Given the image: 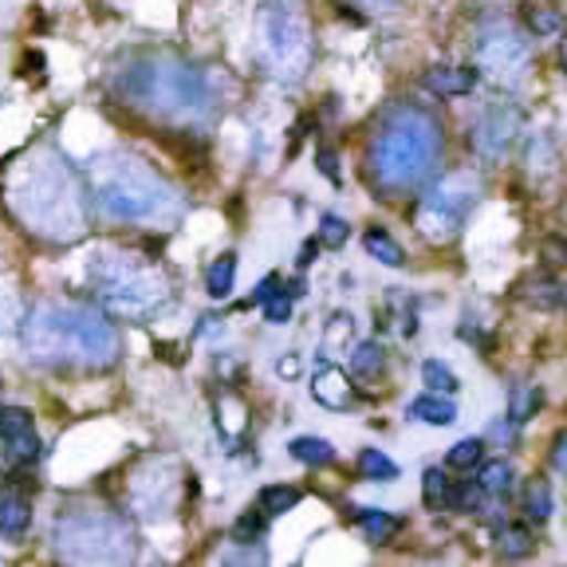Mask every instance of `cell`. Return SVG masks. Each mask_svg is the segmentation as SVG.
I'll list each match as a JSON object with an SVG mask.
<instances>
[{
    "label": "cell",
    "instance_id": "cell-1",
    "mask_svg": "<svg viewBox=\"0 0 567 567\" xmlns=\"http://www.w3.org/2000/svg\"><path fill=\"white\" fill-rule=\"evenodd\" d=\"M441 150H445L441 118L418 103H395L370 130L367 154H363L367 186L390 201L406 198L430 181Z\"/></svg>",
    "mask_w": 567,
    "mask_h": 567
},
{
    "label": "cell",
    "instance_id": "cell-2",
    "mask_svg": "<svg viewBox=\"0 0 567 567\" xmlns=\"http://www.w3.org/2000/svg\"><path fill=\"white\" fill-rule=\"evenodd\" d=\"M24 351L52 370H107L123 355V335L95 307H36L24 324Z\"/></svg>",
    "mask_w": 567,
    "mask_h": 567
},
{
    "label": "cell",
    "instance_id": "cell-3",
    "mask_svg": "<svg viewBox=\"0 0 567 567\" xmlns=\"http://www.w3.org/2000/svg\"><path fill=\"white\" fill-rule=\"evenodd\" d=\"M9 206L32 233L48 241H75L87 229V189L52 150L32 154L9 178Z\"/></svg>",
    "mask_w": 567,
    "mask_h": 567
},
{
    "label": "cell",
    "instance_id": "cell-4",
    "mask_svg": "<svg viewBox=\"0 0 567 567\" xmlns=\"http://www.w3.org/2000/svg\"><path fill=\"white\" fill-rule=\"evenodd\" d=\"M115 91L126 107L143 111L158 123L198 126L213 115V87H209L206 72H198L186 60H174V55L135 60L126 72H118Z\"/></svg>",
    "mask_w": 567,
    "mask_h": 567
},
{
    "label": "cell",
    "instance_id": "cell-5",
    "mask_svg": "<svg viewBox=\"0 0 567 567\" xmlns=\"http://www.w3.org/2000/svg\"><path fill=\"white\" fill-rule=\"evenodd\" d=\"M87 198L95 201L107 221L118 225H146V221H170L178 213V193L135 154L111 150L87 166Z\"/></svg>",
    "mask_w": 567,
    "mask_h": 567
},
{
    "label": "cell",
    "instance_id": "cell-6",
    "mask_svg": "<svg viewBox=\"0 0 567 567\" xmlns=\"http://www.w3.org/2000/svg\"><path fill=\"white\" fill-rule=\"evenodd\" d=\"M91 280L103 307L118 319H150L170 304V276L158 264L138 261L130 252H99L91 256Z\"/></svg>",
    "mask_w": 567,
    "mask_h": 567
},
{
    "label": "cell",
    "instance_id": "cell-7",
    "mask_svg": "<svg viewBox=\"0 0 567 567\" xmlns=\"http://www.w3.org/2000/svg\"><path fill=\"white\" fill-rule=\"evenodd\" d=\"M256 60L280 83H296L315 60V40L296 0H264L256 9Z\"/></svg>",
    "mask_w": 567,
    "mask_h": 567
},
{
    "label": "cell",
    "instance_id": "cell-8",
    "mask_svg": "<svg viewBox=\"0 0 567 567\" xmlns=\"http://www.w3.org/2000/svg\"><path fill=\"white\" fill-rule=\"evenodd\" d=\"M481 193H485V181L473 170L445 174V178H441L438 186H430V193L418 201V213H414L418 233L430 244L458 241L469 213H473V206L481 201Z\"/></svg>",
    "mask_w": 567,
    "mask_h": 567
},
{
    "label": "cell",
    "instance_id": "cell-9",
    "mask_svg": "<svg viewBox=\"0 0 567 567\" xmlns=\"http://www.w3.org/2000/svg\"><path fill=\"white\" fill-rule=\"evenodd\" d=\"M55 532H60L63 556L83 559V564H123L135 556V532L111 513L83 508V513L60 516Z\"/></svg>",
    "mask_w": 567,
    "mask_h": 567
},
{
    "label": "cell",
    "instance_id": "cell-10",
    "mask_svg": "<svg viewBox=\"0 0 567 567\" xmlns=\"http://www.w3.org/2000/svg\"><path fill=\"white\" fill-rule=\"evenodd\" d=\"M473 63H477V72H485L493 83L516 87V83H524V75H528V67H532V44L516 32V24L493 20V24L481 28L477 48H473Z\"/></svg>",
    "mask_w": 567,
    "mask_h": 567
},
{
    "label": "cell",
    "instance_id": "cell-11",
    "mask_svg": "<svg viewBox=\"0 0 567 567\" xmlns=\"http://www.w3.org/2000/svg\"><path fill=\"white\" fill-rule=\"evenodd\" d=\"M516 135H521V111L513 103H489L477 115V123H473L469 146H473L481 162H501L504 154L513 150Z\"/></svg>",
    "mask_w": 567,
    "mask_h": 567
},
{
    "label": "cell",
    "instance_id": "cell-12",
    "mask_svg": "<svg viewBox=\"0 0 567 567\" xmlns=\"http://www.w3.org/2000/svg\"><path fill=\"white\" fill-rule=\"evenodd\" d=\"M312 398L319 406H327V410H347V406L355 402V390H351V378H347V370L324 363V367L315 370V378H312Z\"/></svg>",
    "mask_w": 567,
    "mask_h": 567
},
{
    "label": "cell",
    "instance_id": "cell-13",
    "mask_svg": "<svg viewBox=\"0 0 567 567\" xmlns=\"http://www.w3.org/2000/svg\"><path fill=\"white\" fill-rule=\"evenodd\" d=\"M422 83H426V91H433L441 99H461V95H473L477 72H473V67H430Z\"/></svg>",
    "mask_w": 567,
    "mask_h": 567
},
{
    "label": "cell",
    "instance_id": "cell-14",
    "mask_svg": "<svg viewBox=\"0 0 567 567\" xmlns=\"http://www.w3.org/2000/svg\"><path fill=\"white\" fill-rule=\"evenodd\" d=\"M406 414L418 418V422H426V426H453L458 422V406H453L450 398H441L438 390H430V395L414 398Z\"/></svg>",
    "mask_w": 567,
    "mask_h": 567
},
{
    "label": "cell",
    "instance_id": "cell-15",
    "mask_svg": "<svg viewBox=\"0 0 567 567\" xmlns=\"http://www.w3.org/2000/svg\"><path fill=\"white\" fill-rule=\"evenodd\" d=\"M359 528H363V536H367L370 544H390L402 532V516H395V513H378V508H359Z\"/></svg>",
    "mask_w": 567,
    "mask_h": 567
},
{
    "label": "cell",
    "instance_id": "cell-16",
    "mask_svg": "<svg viewBox=\"0 0 567 567\" xmlns=\"http://www.w3.org/2000/svg\"><path fill=\"white\" fill-rule=\"evenodd\" d=\"M28 524H32V501L24 493L0 496V532L4 536H20Z\"/></svg>",
    "mask_w": 567,
    "mask_h": 567
},
{
    "label": "cell",
    "instance_id": "cell-17",
    "mask_svg": "<svg viewBox=\"0 0 567 567\" xmlns=\"http://www.w3.org/2000/svg\"><path fill=\"white\" fill-rule=\"evenodd\" d=\"M233 280H237V256H233V252H225L221 261L209 264V272H206V292L213 300H229V296H233Z\"/></svg>",
    "mask_w": 567,
    "mask_h": 567
},
{
    "label": "cell",
    "instance_id": "cell-18",
    "mask_svg": "<svg viewBox=\"0 0 567 567\" xmlns=\"http://www.w3.org/2000/svg\"><path fill=\"white\" fill-rule=\"evenodd\" d=\"M532 548H536V540H532V532L524 528V524H504V528L496 532V552H501L504 559H524V556H532Z\"/></svg>",
    "mask_w": 567,
    "mask_h": 567
},
{
    "label": "cell",
    "instance_id": "cell-19",
    "mask_svg": "<svg viewBox=\"0 0 567 567\" xmlns=\"http://www.w3.org/2000/svg\"><path fill=\"white\" fill-rule=\"evenodd\" d=\"M300 504V489L292 485H264L261 496H256V508L264 516H280V513H292Z\"/></svg>",
    "mask_w": 567,
    "mask_h": 567
},
{
    "label": "cell",
    "instance_id": "cell-20",
    "mask_svg": "<svg viewBox=\"0 0 567 567\" xmlns=\"http://www.w3.org/2000/svg\"><path fill=\"white\" fill-rule=\"evenodd\" d=\"M363 244H367V252H370V256H375V261L390 264V269H398V264H406L402 244H398L395 237L387 233V229H370V233L363 237Z\"/></svg>",
    "mask_w": 567,
    "mask_h": 567
},
{
    "label": "cell",
    "instance_id": "cell-21",
    "mask_svg": "<svg viewBox=\"0 0 567 567\" xmlns=\"http://www.w3.org/2000/svg\"><path fill=\"white\" fill-rule=\"evenodd\" d=\"M288 453L300 461V465H327V461L335 458V445H332V441L312 438V433H307V438H296V441H292Z\"/></svg>",
    "mask_w": 567,
    "mask_h": 567
},
{
    "label": "cell",
    "instance_id": "cell-22",
    "mask_svg": "<svg viewBox=\"0 0 567 567\" xmlns=\"http://www.w3.org/2000/svg\"><path fill=\"white\" fill-rule=\"evenodd\" d=\"M477 485L485 489V496H508V489H513V465L508 461H485L477 473Z\"/></svg>",
    "mask_w": 567,
    "mask_h": 567
},
{
    "label": "cell",
    "instance_id": "cell-23",
    "mask_svg": "<svg viewBox=\"0 0 567 567\" xmlns=\"http://www.w3.org/2000/svg\"><path fill=\"white\" fill-rule=\"evenodd\" d=\"M450 493H453V481L441 473V469H426L422 473V501L426 508H450Z\"/></svg>",
    "mask_w": 567,
    "mask_h": 567
},
{
    "label": "cell",
    "instance_id": "cell-24",
    "mask_svg": "<svg viewBox=\"0 0 567 567\" xmlns=\"http://www.w3.org/2000/svg\"><path fill=\"white\" fill-rule=\"evenodd\" d=\"M544 395L536 387H528V382H521V387H513V395H508V418H513L516 426L528 422L536 410H540Z\"/></svg>",
    "mask_w": 567,
    "mask_h": 567
},
{
    "label": "cell",
    "instance_id": "cell-25",
    "mask_svg": "<svg viewBox=\"0 0 567 567\" xmlns=\"http://www.w3.org/2000/svg\"><path fill=\"white\" fill-rule=\"evenodd\" d=\"M382 363H387V351H382V343H378V339L359 343V347H355V355H351V370L359 378H375L378 370H382Z\"/></svg>",
    "mask_w": 567,
    "mask_h": 567
},
{
    "label": "cell",
    "instance_id": "cell-26",
    "mask_svg": "<svg viewBox=\"0 0 567 567\" xmlns=\"http://www.w3.org/2000/svg\"><path fill=\"white\" fill-rule=\"evenodd\" d=\"M552 485L544 477H536V481H528V489H524V508H528V516L532 521H548L552 516Z\"/></svg>",
    "mask_w": 567,
    "mask_h": 567
},
{
    "label": "cell",
    "instance_id": "cell-27",
    "mask_svg": "<svg viewBox=\"0 0 567 567\" xmlns=\"http://www.w3.org/2000/svg\"><path fill=\"white\" fill-rule=\"evenodd\" d=\"M359 473L367 481H395L398 477V465L382 450H363L359 453Z\"/></svg>",
    "mask_w": 567,
    "mask_h": 567
},
{
    "label": "cell",
    "instance_id": "cell-28",
    "mask_svg": "<svg viewBox=\"0 0 567 567\" xmlns=\"http://www.w3.org/2000/svg\"><path fill=\"white\" fill-rule=\"evenodd\" d=\"M481 458H485V438H465V441H458L450 453H445V465L465 473V469L481 465Z\"/></svg>",
    "mask_w": 567,
    "mask_h": 567
},
{
    "label": "cell",
    "instance_id": "cell-29",
    "mask_svg": "<svg viewBox=\"0 0 567 567\" xmlns=\"http://www.w3.org/2000/svg\"><path fill=\"white\" fill-rule=\"evenodd\" d=\"M524 300L532 307H540V312H552V307H559V284H552V280H528L524 284Z\"/></svg>",
    "mask_w": 567,
    "mask_h": 567
},
{
    "label": "cell",
    "instance_id": "cell-30",
    "mask_svg": "<svg viewBox=\"0 0 567 567\" xmlns=\"http://www.w3.org/2000/svg\"><path fill=\"white\" fill-rule=\"evenodd\" d=\"M32 430V414L24 406H0V438H20V433Z\"/></svg>",
    "mask_w": 567,
    "mask_h": 567
},
{
    "label": "cell",
    "instance_id": "cell-31",
    "mask_svg": "<svg viewBox=\"0 0 567 567\" xmlns=\"http://www.w3.org/2000/svg\"><path fill=\"white\" fill-rule=\"evenodd\" d=\"M422 382L430 390H438V395H453V390H458V375H453V370L445 367V363H438V359H430L422 367Z\"/></svg>",
    "mask_w": 567,
    "mask_h": 567
},
{
    "label": "cell",
    "instance_id": "cell-32",
    "mask_svg": "<svg viewBox=\"0 0 567 567\" xmlns=\"http://www.w3.org/2000/svg\"><path fill=\"white\" fill-rule=\"evenodd\" d=\"M217 430H225L229 438H237V433L244 430V406L237 402L233 395H225L221 406H217Z\"/></svg>",
    "mask_w": 567,
    "mask_h": 567
},
{
    "label": "cell",
    "instance_id": "cell-33",
    "mask_svg": "<svg viewBox=\"0 0 567 567\" xmlns=\"http://www.w3.org/2000/svg\"><path fill=\"white\" fill-rule=\"evenodd\" d=\"M347 237H351V225H347L343 217L327 213L324 221H319V244H324V249H343Z\"/></svg>",
    "mask_w": 567,
    "mask_h": 567
},
{
    "label": "cell",
    "instance_id": "cell-34",
    "mask_svg": "<svg viewBox=\"0 0 567 567\" xmlns=\"http://www.w3.org/2000/svg\"><path fill=\"white\" fill-rule=\"evenodd\" d=\"M4 445H9L12 461H20V465H32V461L40 458V438H36V430L20 433V438H9Z\"/></svg>",
    "mask_w": 567,
    "mask_h": 567
},
{
    "label": "cell",
    "instance_id": "cell-35",
    "mask_svg": "<svg viewBox=\"0 0 567 567\" xmlns=\"http://www.w3.org/2000/svg\"><path fill=\"white\" fill-rule=\"evenodd\" d=\"M264 319L276 327H284L292 319V296L288 292H272L269 300H264Z\"/></svg>",
    "mask_w": 567,
    "mask_h": 567
},
{
    "label": "cell",
    "instance_id": "cell-36",
    "mask_svg": "<svg viewBox=\"0 0 567 567\" xmlns=\"http://www.w3.org/2000/svg\"><path fill=\"white\" fill-rule=\"evenodd\" d=\"M264 536V513H244L241 521L233 524V540L237 544H252Z\"/></svg>",
    "mask_w": 567,
    "mask_h": 567
},
{
    "label": "cell",
    "instance_id": "cell-37",
    "mask_svg": "<svg viewBox=\"0 0 567 567\" xmlns=\"http://www.w3.org/2000/svg\"><path fill=\"white\" fill-rule=\"evenodd\" d=\"M351 332H355V319H351V315H347V312H335L332 324H327L324 343H327V347H339V343L351 339Z\"/></svg>",
    "mask_w": 567,
    "mask_h": 567
},
{
    "label": "cell",
    "instance_id": "cell-38",
    "mask_svg": "<svg viewBox=\"0 0 567 567\" xmlns=\"http://www.w3.org/2000/svg\"><path fill=\"white\" fill-rule=\"evenodd\" d=\"M528 24H532V32H536V36H552V32H559V28H564V20H559V12H552V9H532Z\"/></svg>",
    "mask_w": 567,
    "mask_h": 567
},
{
    "label": "cell",
    "instance_id": "cell-39",
    "mask_svg": "<svg viewBox=\"0 0 567 567\" xmlns=\"http://www.w3.org/2000/svg\"><path fill=\"white\" fill-rule=\"evenodd\" d=\"M540 256H544V264H548V269H564V264H567V237H544Z\"/></svg>",
    "mask_w": 567,
    "mask_h": 567
},
{
    "label": "cell",
    "instance_id": "cell-40",
    "mask_svg": "<svg viewBox=\"0 0 567 567\" xmlns=\"http://www.w3.org/2000/svg\"><path fill=\"white\" fill-rule=\"evenodd\" d=\"M315 166H319V174H324L327 181H335V186H339V154L319 150V154H315Z\"/></svg>",
    "mask_w": 567,
    "mask_h": 567
},
{
    "label": "cell",
    "instance_id": "cell-41",
    "mask_svg": "<svg viewBox=\"0 0 567 567\" xmlns=\"http://www.w3.org/2000/svg\"><path fill=\"white\" fill-rule=\"evenodd\" d=\"M552 465L567 477V430L556 433V441H552Z\"/></svg>",
    "mask_w": 567,
    "mask_h": 567
},
{
    "label": "cell",
    "instance_id": "cell-42",
    "mask_svg": "<svg viewBox=\"0 0 567 567\" xmlns=\"http://www.w3.org/2000/svg\"><path fill=\"white\" fill-rule=\"evenodd\" d=\"M276 375L280 378H296L300 375V355H284V359H276Z\"/></svg>",
    "mask_w": 567,
    "mask_h": 567
},
{
    "label": "cell",
    "instance_id": "cell-43",
    "mask_svg": "<svg viewBox=\"0 0 567 567\" xmlns=\"http://www.w3.org/2000/svg\"><path fill=\"white\" fill-rule=\"evenodd\" d=\"M363 9H370V12H395L402 0H359Z\"/></svg>",
    "mask_w": 567,
    "mask_h": 567
},
{
    "label": "cell",
    "instance_id": "cell-44",
    "mask_svg": "<svg viewBox=\"0 0 567 567\" xmlns=\"http://www.w3.org/2000/svg\"><path fill=\"white\" fill-rule=\"evenodd\" d=\"M272 292H276V276H269V280H264V284H261V288L252 292V304H264V300H269Z\"/></svg>",
    "mask_w": 567,
    "mask_h": 567
},
{
    "label": "cell",
    "instance_id": "cell-45",
    "mask_svg": "<svg viewBox=\"0 0 567 567\" xmlns=\"http://www.w3.org/2000/svg\"><path fill=\"white\" fill-rule=\"evenodd\" d=\"M559 60H564V72H567V32H564V44H559Z\"/></svg>",
    "mask_w": 567,
    "mask_h": 567
},
{
    "label": "cell",
    "instance_id": "cell-46",
    "mask_svg": "<svg viewBox=\"0 0 567 567\" xmlns=\"http://www.w3.org/2000/svg\"><path fill=\"white\" fill-rule=\"evenodd\" d=\"M564 221H567V206H564Z\"/></svg>",
    "mask_w": 567,
    "mask_h": 567
}]
</instances>
